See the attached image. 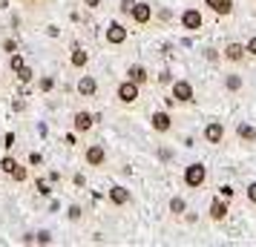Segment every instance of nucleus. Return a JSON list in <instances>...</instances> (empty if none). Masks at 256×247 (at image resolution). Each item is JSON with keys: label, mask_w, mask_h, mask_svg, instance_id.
Masks as SVG:
<instances>
[{"label": "nucleus", "mask_w": 256, "mask_h": 247, "mask_svg": "<svg viewBox=\"0 0 256 247\" xmlns=\"http://www.w3.org/2000/svg\"><path fill=\"white\" fill-rule=\"evenodd\" d=\"M182 184L187 190H202L208 184V167L202 164V161H193V164L184 167V173H182Z\"/></svg>", "instance_id": "nucleus-1"}, {"label": "nucleus", "mask_w": 256, "mask_h": 247, "mask_svg": "<svg viewBox=\"0 0 256 247\" xmlns=\"http://www.w3.org/2000/svg\"><path fill=\"white\" fill-rule=\"evenodd\" d=\"M170 95L176 98V104H196V89H193V83L187 81V78H173V83H170Z\"/></svg>", "instance_id": "nucleus-2"}, {"label": "nucleus", "mask_w": 256, "mask_h": 247, "mask_svg": "<svg viewBox=\"0 0 256 247\" xmlns=\"http://www.w3.org/2000/svg\"><path fill=\"white\" fill-rule=\"evenodd\" d=\"M127 17H130L136 26H141V29L152 26V17H156V12H152V3H147V0H136Z\"/></svg>", "instance_id": "nucleus-3"}, {"label": "nucleus", "mask_w": 256, "mask_h": 247, "mask_svg": "<svg viewBox=\"0 0 256 247\" xmlns=\"http://www.w3.org/2000/svg\"><path fill=\"white\" fill-rule=\"evenodd\" d=\"M138 98H141V86H138V83H132L130 78H124V81L116 86V101H118L121 106L138 104Z\"/></svg>", "instance_id": "nucleus-4"}, {"label": "nucleus", "mask_w": 256, "mask_h": 247, "mask_svg": "<svg viewBox=\"0 0 256 247\" xmlns=\"http://www.w3.org/2000/svg\"><path fill=\"white\" fill-rule=\"evenodd\" d=\"M84 164L92 167V170H104V167H106L104 144H86V147H84Z\"/></svg>", "instance_id": "nucleus-5"}, {"label": "nucleus", "mask_w": 256, "mask_h": 247, "mask_svg": "<svg viewBox=\"0 0 256 247\" xmlns=\"http://www.w3.org/2000/svg\"><path fill=\"white\" fill-rule=\"evenodd\" d=\"M130 37V29L127 23H121V20H110L106 23V32H104V40L110 43V46H124Z\"/></svg>", "instance_id": "nucleus-6"}, {"label": "nucleus", "mask_w": 256, "mask_h": 247, "mask_svg": "<svg viewBox=\"0 0 256 247\" xmlns=\"http://www.w3.org/2000/svg\"><path fill=\"white\" fill-rule=\"evenodd\" d=\"M95 124H98V115H95V112H90V109H78V112H72V130L78 132V135L92 132Z\"/></svg>", "instance_id": "nucleus-7"}, {"label": "nucleus", "mask_w": 256, "mask_h": 247, "mask_svg": "<svg viewBox=\"0 0 256 247\" xmlns=\"http://www.w3.org/2000/svg\"><path fill=\"white\" fill-rule=\"evenodd\" d=\"M178 23H182V29H187V32H202V29H204V14H202V9H196V6H187L184 12H182V17H178Z\"/></svg>", "instance_id": "nucleus-8"}, {"label": "nucleus", "mask_w": 256, "mask_h": 247, "mask_svg": "<svg viewBox=\"0 0 256 247\" xmlns=\"http://www.w3.org/2000/svg\"><path fill=\"white\" fill-rule=\"evenodd\" d=\"M222 60H224V63H233V66L244 63V60H248L244 43H239V40H228V43L222 46Z\"/></svg>", "instance_id": "nucleus-9"}, {"label": "nucleus", "mask_w": 256, "mask_h": 247, "mask_svg": "<svg viewBox=\"0 0 256 247\" xmlns=\"http://www.w3.org/2000/svg\"><path fill=\"white\" fill-rule=\"evenodd\" d=\"M106 201L112 204V207H130L132 204V190L130 187H124V184H112V187L106 190Z\"/></svg>", "instance_id": "nucleus-10"}, {"label": "nucleus", "mask_w": 256, "mask_h": 247, "mask_svg": "<svg viewBox=\"0 0 256 247\" xmlns=\"http://www.w3.org/2000/svg\"><path fill=\"white\" fill-rule=\"evenodd\" d=\"M150 127H152V132H158V135H170V132H173V115H170L167 109H156L150 115Z\"/></svg>", "instance_id": "nucleus-11"}, {"label": "nucleus", "mask_w": 256, "mask_h": 247, "mask_svg": "<svg viewBox=\"0 0 256 247\" xmlns=\"http://www.w3.org/2000/svg\"><path fill=\"white\" fill-rule=\"evenodd\" d=\"M75 92H78V98H95L101 92V83H98L95 75H81L78 83H75Z\"/></svg>", "instance_id": "nucleus-12"}, {"label": "nucleus", "mask_w": 256, "mask_h": 247, "mask_svg": "<svg viewBox=\"0 0 256 247\" xmlns=\"http://www.w3.org/2000/svg\"><path fill=\"white\" fill-rule=\"evenodd\" d=\"M202 138L210 144V147H219L224 141V124L222 121H208L204 130H202Z\"/></svg>", "instance_id": "nucleus-13"}, {"label": "nucleus", "mask_w": 256, "mask_h": 247, "mask_svg": "<svg viewBox=\"0 0 256 247\" xmlns=\"http://www.w3.org/2000/svg\"><path fill=\"white\" fill-rule=\"evenodd\" d=\"M124 75H127V78H130V81H132V83H138L141 89H144V86L150 83V69H147L144 63H130V66H127V72H124Z\"/></svg>", "instance_id": "nucleus-14"}, {"label": "nucleus", "mask_w": 256, "mask_h": 247, "mask_svg": "<svg viewBox=\"0 0 256 247\" xmlns=\"http://www.w3.org/2000/svg\"><path fill=\"white\" fill-rule=\"evenodd\" d=\"M228 213H230V204H228V199H213L210 201V210H208V216H210V222H224L228 219Z\"/></svg>", "instance_id": "nucleus-15"}, {"label": "nucleus", "mask_w": 256, "mask_h": 247, "mask_svg": "<svg viewBox=\"0 0 256 247\" xmlns=\"http://www.w3.org/2000/svg\"><path fill=\"white\" fill-rule=\"evenodd\" d=\"M70 66H72V69H81V72L90 66V52H86L81 43H75V46H72V52H70Z\"/></svg>", "instance_id": "nucleus-16"}, {"label": "nucleus", "mask_w": 256, "mask_h": 247, "mask_svg": "<svg viewBox=\"0 0 256 247\" xmlns=\"http://www.w3.org/2000/svg\"><path fill=\"white\" fill-rule=\"evenodd\" d=\"M204 6H208L210 12L216 14V17H230V14L236 12L233 0H204Z\"/></svg>", "instance_id": "nucleus-17"}, {"label": "nucleus", "mask_w": 256, "mask_h": 247, "mask_svg": "<svg viewBox=\"0 0 256 247\" xmlns=\"http://www.w3.org/2000/svg\"><path fill=\"white\" fill-rule=\"evenodd\" d=\"M236 138L242 144H256V127L250 121H239L236 124Z\"/></svg>", "instance_id": "nucleus-18"}, {"label": "nucleus", "mask_w": 256, "mask_h": 247, "mask_svg": "<svg viewBox=\"0 0 256 247\" xmlns=\"http://www.w3.org/2000/svg\"><path fill=\"white\" fill-rule=\"evenodd\" d=\"M167 213H170V219H184L187 201L182 199V196H173V199H170V204H167Z\"/></svg>", "instance_id": "nucleus-19"}, {"label": "nucleus", "mask_w": 256, "mask_h": 247, "mask_svg": "<svg viewBox=\"0 0 256 247\" xmlns=\"http://www.w3.org/2000/svg\"><path fill=\"white\" fill-rule=\"evenodd\" d=\"M222 86H224V89H228V92H242V86H244V81H242V75H224V78H222Z\"/></svg>", "instance_id": "nucleus-20"}, {"label": "nucleus", "mask_w": 256, "mask_h": 247, "mask_svg": "<svg viewBox=\"0 0 256 247\" xmlns=\"http://www.w3.org/2000/svg\"><path fill=\"white\" fill-rule=\"evenodd\" d=\"M9 178H12L14 184H24L26 178H29V167H26V164H20V161H18V167H14L12 173H9Z\"/></svg>", "instance_id": "nucleus-21"}, {"label": "nucleus", "mask_w": 256, "mask_h": 247, "mask_svg": "<svg viewBox=\"0 0 256 247\" xmlns=\"http://www.w3.org/2000/svg\"><path fill=\"white\" fill-rule=\"evenodd\" d=\"M66 222H72V224L84 222V207L81 204H70V207H66Z\"/></svg>", "instance_id": "nucleus-22"}, {"label": "nucleus", "mask_w": 256, "mask_h": 247, "mask_svg": "<svg viewBox=\"0 0 256 247\" xmlns=\"http://www.w3.org/2000/svg\"><path fill=\"white\" fill-rule=\"evenodd\" d=\"M38 89L40 92H52L55 89V75H40L38 78Z\"/></svg>", "instance_id": "nucleus-23"}, {"label": "nucleus", "mask_w": 256, "mask_h": 247, "mask_svg": "<svg viewBox=\"0 0 256 247\" xmlns=\"http://www.w3.org/2000/svg\"><path fill=\"white\" fill-rule=\"evenodd\" d=\"M24 66H26V58L20 55V52H12V55H9V69H12V72H20Z\"/></svg>", "instance_id": "nucleus-24"}, {"label": "nucleus", "mask_w": 256, "mask_h": 247, "mask_svg": "<svg viewBox=\"0 0 256 247\" xmlns=\"http://www.w3.org/2000/svg\"><path fill=\"white\" fill-rule=\"evenodd\" d=\"M14 167H18V158H12V155H3V158H0V173H3V176H9Z\"/></svg>", "instance_id": "nucleus-25"}, {"label": "nucleus", "mask_w": 256, "mask_h": 247, "mask_svg": "<svg viewBox=\"0 0 256 247\" xmlns=\"http://www.w3.org/2000/svg\"><path fill=\"white\" fill-rule=\"evenodd\" d=\"M14 78H18L20 83H32L35 81V69H32V66H24L20 72H14Z\"/></svg>", "instance_id": "nucleus-26"}, {"label": "nucleus", "mask_w": 256, "mask_h": 247, "mask_svg": "<svg viewBox=\"0 0 256 247\" xmlns=\"http://www.w3.org/2000/svg\"><path fill=\"white\" fill-rule=\"evenodd\" d=\"M156 83H158L162 89H164V86H170V83H173V72H170L167 66H164V69L158 72V75H156Z\"/></svg>", "instance_id": "nucleus-27"}, {"label": "nucleus", "mask_w": 256, "mask_h": 247, "mask_svg": "<svg viewBox=\"0 0 256 247\" xmlns=\"http://www.w3.org/2000/svg\"><path fill=\"white\" fill-rule=\"evenodd\" d=\"M0 49H3L6 55H12V52H18V49H20V43H18V37H3Z\"/></svg>", "instance_id": "nucleus-28"}, {"label": "nucleus", "mask_w": 256, "mask_h": 247, "mask_svg": "<svg viewBox=\"0 0 256 247\" xmlns=\"http://www.w3.org/2000/svg\"><path fill=\"white\" fill-rule=\"evenodd\" d=\"M35 190H38V196H44V199H46L49 193H52V187H49L46 178H35Z\"/></svg>", "instance_id": "nucleus-29"}, {"label": "nucleus", "mask_w": 256, "mask_h": 247, "mask_svg": "<svg viewBox=\"0 0 256 247\" xmlns=\"http://www.w3.org/2000/svg\"><path fill=\"white\" fill-rule=\"evenodd\" d=\"M244 199H248L250 207H256V181H250V184L244 187Z\"/></svg>", "instance_id": "nucleus-30"}, {"label": "nucleus", "mask_w": 256, "mask_h": 247, "mask_svg": "<svg viewBox=\"0 0 256 247\" xmlns=\"http://www.w3.org/2000/svg\"><path fill=\"white\" fill-rule=\"evenodd\" d=\"M35 245H52V233H49V230H38L35 233Z\"/></svg>", "instance_id": "nucleus-31"}, {"label": "nucleus", "mask_w": 256, "mask_h": 247, "mask_svg": "<svg viewBox=\"0 0 256 247\" xmlns=\"http://www.w3.org/2000/svg\"><path fill=\"white\" fill-rule=\"evenodd\" d=\"M81 6L86 9V12H98V9L104 6V0H81Z\"/></svg>", "instance_id": "nucleus-32"}, {"label": "nucleus", "mask_w": 256, "mask_h": 247, "mask_svg": "<svg viewBox=\"0 0 256 247\" xmlns=\"http://www.w3.org/2000/svg\"><path fill=\"white\" fill-rule=\"evenodd\" d=\"M244 52H248V58H256V35H250L244 40Z\"/></svg>", "instance_id": "nucleus-33"}, {"label": "nucleus", "mask_w": 256, "mask_h": 247, "mask_svg": "<svg viewBox=\"0 0 256 247\" xmlns=\"http://www.w3.org/2000/svg\"><path fill=\"white\" fill-rule=\"evenodd\" d=\"M204 58H208L210 63H219V60H222V52H219V49H213V46H208V49H204Z\"/></svg>", "instance_id": "nucleus-34"}, {"label": "nucleus", "mask_w": 256, "mask_h": 247, "mask_svg": "<svg viewBox=\"0 0 256 247\" xmlns=\"http://www.w3.org/2000/svg\"><path fill=\"white\" fill-rule=\"evenodd\" d=\"M219 196H222V199H228V201H230L233 196H236V190H233L230 184H222V187H219Z\"/></svg>", "instance_id": "nucleus-35"}, {"label": "nucleus", "mask_w": 256, "mask_h": 247, "mask_svg": "<svg viewBox=\"0 0 256 247\" xmlns=\"http://www.w3.org/2000/svg\"><path fill=\"white\" fill-rule=\"evenodd\" d=\"M44 164V155L40 153H29V167H40Z\"/></svg>", "instance_id": "nucleus-36"}, {"label": "nucleus", "mask_w": 256, "mask_h": 247, "mask_svg": "<svg viewBox=\"0 0 256 247\" xmlns=\"http://www.w3.org/2000/svg\"><path fill=\"white\" fill-rule=\"evenodd\" d=\"M3 147H6V150L14 147V132H6V135H3Z\"/></svg>", "instance_id": "nucleus-37"}, {"label": "nucleus", "mask_w": 256, "mask_h": 247, "mask_svg": "<svg viewBox=\"0 0 256 247\" xmlns=\"http://www.w3.org/2000/svg\"><path fill=\"white\" fill-rule=\"evenodd\" d=\"M64 144H66V147H75V144H78V132L72 130L70 135H66V138H64Z\"/></svg>", "instance_id": "nucleus-38"}, {"label": "nucleus", "mask_w": 256, "mask_h": 247, "mask_svg": "<svg viewBox=\"0 0 256 247\" xmlns=\"http://www.w3.org/2000/svg\"><path fill=\"white\" fill-rule=\"evenodd\" d=\"M20 3H24V6H29V9H40L46 0H20Z\"/></svg>", "instance_id": "nucleus-39"}, {"label": "nucleus", "mask_w": 256, "mask_h": 247, "mask_svg": "<svg viewBox=\"0 0 256 247\" xmlns=\"http://www.w3.org/2000/svg\"><path fill=\"white\" fill-rule=\"evenodd\" d=\"M132 3H136V0H121V6H118V9H121V14H130Z\"/></svg>", "instance_id": "nucleus-40"}, {"label": "nucleus", "mask_w": 256, "mask_h": 247, "mask_svg": "<svg viewBox=\"0 0 256 247\" xmlns=\"http://www.w3.org/2000/svg\"><path fill=\"white\" fill-rule=\"evenodd\" d=\"M12 109H14V112H24V109H26V101H24V98H14Z\"/></svg>", "instance_id": "nucleus-41"}, {"label": "nucleus", "mask_w": 256, "mask_h": 247, "mask_svg": "<svg viewBox=\"0 0 256 247\" xmlns=\"http://www.w3.org/2000/svg\"><path fill=\"white\" fill-rule=\"evenodd\" d=\"M170 17H173V12H170V9H162V12H158V20H162V23H167Z\"/></svg>", "instance_id": "nucleus-42"}, {"label": "nucleus", "mask_w": 256, "mask_h": 247, "mask_svg": "<svg viewBox=\"0 0 256 247\" xmlns=\"http://www.w3.org/2000/svg\"><path fill=\"white\" fill-rule=\"evenodd\" d=\"M20 242H24V245H32V242H35V233H26L24 239H20Z\"/></svg>", "instance_id": "nucleus-43"}]
</instances>
